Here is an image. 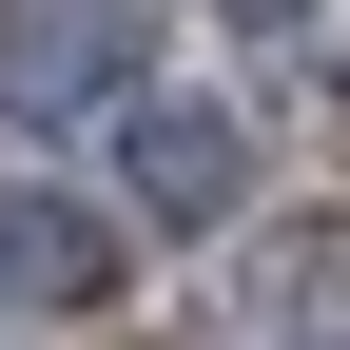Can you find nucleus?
Listing matches in <instances>:
<instances>
[{"instance_id": "obj_4", "label": "nucleus", "mask_w": 350, "mask_h": 350, "mask_svg": "<svg viewBox=\"0 0 350 350\" xmlns=\"http://www.w3.org/2000/svg\"><path fill=\"white\" fill-rule=\"evenodd\" d=\"M253 292H273V331H350V214H292Z\"/></svg>"}, {"instance_id": "obj_2", "label": "nucleus", "mask_w": 350, "mask_h": 350, "mask_svg": "<svg viewBox=\"0 0 350 350\" xmlns=\"http://www.w3.org/2000/svg\"><path fill=\"white\" fill-rule=\"evenodd\" d=\"M117 195H137V234H214V214L253 195V137L214 98H156L137 78V98H117Z\"/></svg>"}, {"instance_id": "obj_1", "label": "nucleus", "mask_w": 350, "mask_h": 350, "mask_svg": "<svg viewBox=\"0 0 350 350\" xmlns=\"http://www.w3.org/2000/svg\"><path fill=\"white\" fill-rule=\"evenodd\" d=\"M137 98V0H0V117L59 137V117Z\"/></svg>"}, {"instance_id": "obj_3", "label": "nucleus", "mask_w": 350, "mask_h": 350, "mask_svg": "<svg viewBox=\"0 0 350 350\" xmlns=\"http://www.w3.org/2000/svg\"><path fill=\"white\" fill-rule=\"evenodd\" d=\"M117 273H137V253H117V214H78V195H0V331L98 312Z\"/></svg>"}, {"instance_id": "obj_5", "label": "nucleus", "mask_w": 350, "mask_h": 350, "mask_svg": "<svg viewBox=\"0 0 350 350\" xmlns=\"http://www.w3.org/2000/svg\"><path fill=\"white\" fill-rule=\"evenodd\" d=\"M234 20H312V0H234Z\"/></svg>"}]
</instances>
